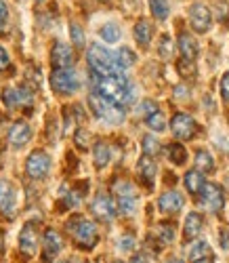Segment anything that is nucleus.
Instances as JSON below:
<instances>
[{
  "instance_id": "obj_48",
  "label": "nucleus",
  "mask_w": 229,
  "mask_h": 263,
  "mask_svg": "<svg viewBox=\"0 0 229 263\" xmlns=\"http://www.w3.org/2000/svg\"><path fill=\"white\" fill-rule=\"evenodd\" d=\"M194 263H213V261H211V257H208V259H200V261H194Z\"/></svg>"
},
{
  "instance_id": "obj_12",
  "label": "nucleus",
  "mask_w": 229,
  "mask_h": 263,
  "mask_svg": "<svg viewBox=\"0 0 229 263\" xmlns=\"http://www.w3.org/2000/svg\"><path fill=\"white\" fill-rule=\"evenodd\" d=\"M19 251L26 257H34L38 251V232L34 223H26L24 230L19 232Z\"/></svg>"
},
{
  "instance_id": "obj_47",
  "label": "nucleus",
  "mask_w": 229,
  "mask_h": 263,
  "mask_svg": "<svg viewBox=\"0 0 229 263\" xmlns=\"http://www.w3.org/2000/svg\"><path fill=\"white\" fill-rule=\"evenodd\" d=\"M130 263H145V259H143L141 255H135V257L130 259Z\"/></svg>"
},
{
  "instance_id": "obj_11",
  "label": "nucleus",
  "mask_w": 229,
  "mask_h": 263,
  "mask_svg": "<svg viewBox=\"0 0 229 263\" xmlns=\"http://www.w3.org/2000/svg\"><path fill=\"white\" fill-rule=\"evenodd\" d=\"M63 249V238L57 230H47L44 232V240H42V259L51 261L55 259Z\"/></svg>"
},
{
  "instance_id": "obj_41",
  "label": "nucleus",
  "mask_w": 229,
  "mask_h": 263,
  "mask_svg": "<svg viewBox=\"0 0 229 263\" xmlns=\"http://www.w3.org/2000/svg\"><path fill=\"white\" fill-rule=\"evenodd\" d=\"M221 97L229 103V72L223 74V78H221Z\"/></svg>"
},
{
  "instance_id": "obj_44",
  "label": "nucleus",
  "mask_w": 229,
  "mask_h": 263,
  "mask_svg": "<svg viewBox=\"0 0 229 263\" xmlns=\"http://www.w3.org/2000/svg\"><path fill=\"white\" fill-rule=\"evenodd\" d=\"M7 19H9V7H7L5 0H0V26H3Z\"/></svg>"
},
{
  "instance_id": "obj_8",
  "label": "nucleus",
  "mask_w": 229,
  "mask_h": 263,
  "mask_svg": "<svg viewBox=\"0 0 229 263\" xmlns=\"http://www.w3.org/2000/svg\"><path fill=\"white\" fill-rule=\"evenodd\" d=\"M200 204L208 213H219L225 204V194L217 183H206L200 192Z\"/></svg>"
},
{
  "instance_id": "obj_42",
  "label": "nucleus",
  "mask_w": 229,
  "mask_h": 263,
  "mask_svg": "<svg viewBox=\"0 0 229 263\" xmlns=\"http://www.w3.org/2000/svg\"><path fill=\"white\" fill-rule=\"evenodd\" d=\"M3 101L9 105V107H15V89L9 86V89L3 91Z\"/></svg>"
},
{
  "instance_id": "obj_1",
  "label": "nucleus",
  "mask_w": 229,
  "mask_h": 263,
  "mask_svg": "<svg viewBox=\"0 0 229 263\" xmlns=\"http://www.w3.org/2000/svg\"><path fill=\"white\" fill-rule=\"evenodd\" d=\"M95 91L113 101L116 105H128L135 99V86L122 76V74H113V76H97L95 74Z\"/></svg>"
},
{
  "instance_id": "obj_15",
  "label": "nucleus",
  "mask_w": 229,
  "mask_h": 263,
  "mask_svg": "<svg viewBox=\"0 0 229 263\" xmlns=\"http://www.w3.org/2000/svg\"><path fill=\"white\" fill-rule=\"evenodd\" d=\"M30 139H32V128H30V124H26V122H15V124L11 126V130H9V143H11L15 149L28 145Z\"/></svg>"
},
{
  "instance_id": "obj_13",
  "label": "nucleus",
  "mask_w": 229,
  "mask_h": 263,
  "mask_svg": "<svg viewBox=\"0 0 229 263\" xmlns=\"http://www.w3.org/2000/svg\"><path fill=\"white\" fill-rule=\"evenodd\" d=\"M15 204H17V196H15L13 185L7 179H0V213H5L7 217H13Z\"/></svg>"
},
{
  "instance_id": "obj_34",
  "label": "nucleus",
  "mask_w": 229,
  "mask_h": 263,
  "mask_svg": "<svg viewBox=\"0 0 229 263\" xmlns=\"http://www.w3.org/2000/svg\"><path fill=\"white\" fill-rule=\"evenodd\" d=\"M158 152H160V143H158V139H156L154 135H145V137H143V154L154 158Z\"/></svg>"
},
{
  "instance_id": "obj_35",
  "label": "nucleus",
  "mask_w": 229,
  "mask_h": 263,
  "mask_svg": "<svg viewBox=\"0 0 229 263\" xmlns=\"http://www.w3.org/2000/svg\"><path fill=\"white\" fill-rule=\"evenodd\" d=\"M177 70H179V74H181L183 78H189V76L196 74V65H194V61H189V59H181V61L177 63Z\"/></svg>"
},
{
  "instance_id": "obj_19",
  "label": "nucleus",
  "mask_w": 229,
  "mask_h": 263,
  "mask_svg": "<svg viewBox=\"0 0 229 263\" xmlns=\"http://www.w3.org/2000/svg\"><path fill=\"white\" fill-rule=\"evenodd\" d=\"M179 51H181L183 59L194 61L198 57V42L187 32H183V34H179Z\"/></svg>"
},
{
  "instance_id": "obj_43",
  "label": "nucleus",
  "mask_w": 229,
  "mask_h": 263,
  "mask_svg": "<svg viewBox=\"0 0 229 263\" xmlns=\"http://www.w3.org/2000/svg\"><path fill=\"white\" fill-rule=\"evenodd\" d=\"M5 68H9V53L3 45H0V70H5Z\"/></svg>"
},
{
  "instance_id": "obj_45",
  "label": "nucleus",
  "mask_w": 229,
  "mask_h": 263,
  "mask_svg": "<svg viewBox=\"0 0 229 263\" xmlns=\"http://www.w3.org/2000/svg\"><path fill=\"white\" fill-rule=\"evenodd\" d=\"M175 97H177V99H187V97H189L187 86H177V89H175Z\"/></svg>"
},
{
  "instance_id": "obj_16",
  "label": "nucleus",
  "mask_w": 229,
  "mask_h": 263,
  "mask_svg": "<svg viewBox=\"0 0 229 263\" xmlns=\"http://www.w3.org/2000/svg\"><path fill=\"white\" fill-rule=\"evenodd\" d=\"M158 209L164 215H175L183 209V196L179 192H164L158 200Z\"/></svg>"
},
{
  "instance_id": "obj_37",
  "label": "nucleus",
  "mask_w": 229,
  "mask_h": 263,
  "mask_svg": "<svg viewBox=\"0 0 229 263\" xmlns=\"http://www.w3.org/2000/svg\"><path fill=\"white\" fill-rule=\"evenodd\" d=\"M88 141H90V133L86 128H78L76 135H74V143L80 147V149H86L88 147Z\"/></svg>"
},
{
  "instance_id": "obj_9",
  "label": "nucleus",
  "mask_w": 229,
  "mask_h": 263,
  "mask_svg": "<svg viewBox=\"0 0 229 263\" xmlns=\"http://www.w3.org/2000/svg\"><path fill=\"white\" fill-rule=\"evenodd\" d=\"M189 24H192V28H194L196 32H200V34L208 32V30H211V24H213V13H211V9L206 7V5H202V3L192 5V9H189Z\"/></svg>"
},
{
  "instance_id": "obj_7",
  "label": "nucleus",
  "mask_w": 229,
  "mask_h": 263,
  "mask_svg": "<svg viewBox=\"0 0 229 263\" xmlns=\"http://www.w3.org/2000/svg\"><path fill=\"white\" fill-rule=\"evenodd\" d=\"M170 130H173V135H175L177 139L187 141V139H192V137L198 133V124H196V120H194L189 114L179 112V114H175L173 120H170Z\"/></svg>"
},
{
  "instance_id": "obj_49",
  "label": "nucleus",
  "mask_w": 229,
  "mask_h": 263,
  "mask_svg": "<svg viewBox=\"0 0 229 263\" xmlns=\"http://www.w3.org/2000/svg\"><path fill=\"white\" fill-rule=\"evenodd\" d=\"M168 263H183V261H179V259H170Z\"/></svg>"
},
{
  "instance_id": "obj_26",
  "label": "nucleus",
  "mask_w": 229,
  "mask_h": 263,
  "mask_svg": "<svg viewBox=\"0 0 229 263\" xmlns=\"http://www.w3.org/2000/svg\"><path fill=\"white\" fill-rule=\"evenodd\" d=\"M137 209V196L128 194V196H118V213L130 217Z\"/></svg>"
},
{
  "instance_id": "obj_24",
  "label": "nucleus",
  "mask_w": 229,
  "mask_h": 263,
  "mask_svg": "<svg viewBox=\"0 0 229 263\" xmlns=\"http://www.w3.org/2000/svg\"><path fill=\"white\" fill-rule=\"evenodd\" d=\"M113 57H116V63H118V68L124 70V68H130V65L137 61L135 53L128 49V47H120L116 53H113Z\"/></svg>"
},
{
  "instance_id": "obj_20",
  "label": "nucleus",
  "mask_w": 229,
  "mask_h": 263,
  "mask_svg": "<svg viewBox=\"0 0 229 263\" xmlns=\"http://www.w3.org/2000/svg\"><path fill=\"white\" fill-rule=\"evenodd\" d=\"M183 183H185V190L192 194V196H200V192L204 190L206 181L202 177L200 171H187L185 177H183Z\"/></svg>"
},
{
  "instance_id": "obj_38",
  "label": "nucleus",
  "mask_w": 229,
  "mask_h": 263,
  "mask_svg": "<svg viewBox=\"0 0 229 263\" xmlns=\"http://www.w3.org/2000/svg\"><path fill=\"white\" fill-rule=\"evenodd\" d=\"M160 55L166 57V59L173 55V40H170V36H162V38H160Z\"/></svg>"
},
{
  "instance_id": "obj_21",
  "label": "nucleus",
  "mask_w": 229,
  "mask_h": 263,
  "mask_svg": "<svg viewBox=\"0 0 229 263\" xmlns=\"http://www.w3.org/2000/svg\"><path fill=\"white\" fill-rule=\"evenodd\" d=\"M132 34H135V40L139 42L141 47H147L151 42V36H154V28H151V24L147 19H139L135 24V32Z\"/></svg>"
},
{
  "instance_id": "obj_27",
  "label": "nucleus",
  "mask_w": 229,
  "mask_h": 263,
  "mask_svg": "<svg viewBox=\"0 0 229 263\" xmlns=\"http://www.w3.org/2000/svg\"><path fill=\"white\" fill-rule=\"evenodd\" d=\"M196 166L204 173H213L215 171V160L206 149H198L196 152Z\"/></svg>"
},
{
  "instance_id": "obj_33",
  "label": "nucleus",
  "mask_w": 229,
  "mask_h": 263,
  "mask_svg": "<svg viewBox=\"0 0 229 263\" xmlns=\"http://www.w3.org/2000/svg\"><path fill=\"white\" fill-rule=\"evenodd\" d=\"M70 38H72V45L78 47V49H82V47L86 45L84 32H82V28H80L78 24H72V26H70Z\"/></svg>"
},
{
  "instance_id": "obj_31",
  "label": "nucleus",
  "mask_w": 229,
  "mask_h": 263,
  "mask_svg": "<svg viewBox=\"0 0 229 263\" xmlns=\"http://www.w3.org/2000/svg\"><path fill=\"white\" fill-rule=\"evenodd\" d=\"M99 34H101V38H103L105 42H118V40H120V28H118L116 24H105V26L99 30Z\"/></svg>"
},
{
  "instance_id": "obj_3",
  "label": "nucleus",
  "mask_w": 229,
  "mask_h": 263,
  "mask_svg": "<svg viewBox=\"0 0 229 263\" xmlns=\"http://www.w3.org/2000/svg\"><path fill=\"white\" fill-rule=\"evenodd\" d=\"M67 232L72 234L74 242L80 247V249H93L97 245V226L90 221V219H84V217H74L67 221Z\"/></svg>"
},
{
  "instance_id": "obj_28",
  "label": "nucleus",
  "mask_w": 229,
  "mask_h": 263,
  "mask_svg": "<svg viewBox=\"0 0 229 263\" xmlns=\"http://www.w3.org/2000/svg\"><path fill=\"white\" fill-rule=\"evenodd\" d=\"M32 103H34V95H32V91L30 89H26V86H17L15 89V105H19V107H32Z\"/></svg>"
},
{
  "instance_id": "obj_2",
  "label": "nucleus",
  "mask_w": 229,
  "mask_h": 263,
  "mask_svg": "<svg viewBox=\"0 0 229 263\" xmlns=\"http://www.w3.org/2000/svg\"><path fill=\"white\" fill-rule=\"evenodd\" d=\"M88 65H90V70H93V74H97V76L120 74V68H118L113 53H109L101 45H90V49H88Z\"/></svg>"
},
{
  "instance_id": "obj_36",
  "label": "nucleus",
  "mask_w": 229,
  "mask_h": 263,
  "mask_svg": "<svg viewBox=\"0 0 229 263\" xmlns=\"http://www.w3.org/2000/svg\"><path fill=\"white\" fill-rule=\"evenodd\" d=\"M137 112H139V116H143V118H149L151 114H156V112H158V105H156L151 99H145V101H141V103H139V107H137Z\"/></svg>"
},
{
  "instance_id": "obj_18",
  "label": "nucleus",
  "mask_w": 229,
  "mask_h": 263,
  "mask_svg": "<svg viewBox=\"0 0 229 263\" xmlns=\"http://www.w3.org/2000/svg\"><path fill=\"white\" fill-rule=\"evenodd\" d=\"M204 228V219L200 213H189L187 219H185V226H183V236L185 240H194Z\"/></svg>"
},
{
  "instance_id": "obj_10",
  "label": "nucleus",
  "mask_w": 229,
  "mask_h": 263,
  "mask_svg": "<svg viewBox=\"0 0 229 263\" xmlns=\"http://www.w3.org/2000/svg\"><path fill=\"white\" fill-rule=\"evenodd\" d=\"M90 211H93V215H95L97 219H101V221H111V219L116 217V213H118V206L113 204L111 196H107V194H97L95 200H93V204H90Z\"/></svg>"
},
{
  "instance_id": "obj_23",
  "label": "nucleus",
  "mask_w": 229,
  "mask_h": 263,
  "mask_svg": "<svg viewBox=\"0 0 229 263\" xmlns=\"http://www.w3.org/2000/svg\"><path fill=\"white\" fill-rule=\"evenodd\" d=\"M154 234H156L158 240H162L164 245H170L173 240H175V223H170V221L158 223L156 230H154Z\"/></svg>"
},
{
  "instance_id": "obj_51",
  "label": "nucleus",
  "mask_w": 229,
  "mask_h": 263,
  "mask_svg": "<svg viewBox=\"0 0 229 263\" xmlns=\"http://www.w3.org/2000/svg\"><path fill=\"white\" fill-rule=\"evenodd\" d=\"M38 3H42V0H38Z\"/></svg>"
},
{
  "instance_id": "obj_17",
  "label": "nucleus",
  "mask_w": 229,
  "mask_h": 263,
  "mask_svg": "<svg viewBox=\"0 0 229 263\" xmlns=\"http://www.w3.org/2000/svg\"><path fill=\"white\" fill-rule=\"evenodd\" d=\"M156 162H154V158L151 156H141L139 158V162H137V173H139V177L143 179V183L145 185H154V177H156Z\"/></svg>"
},
{
  "instance_id": "obj_32",
  "label": "nucleus",
  "mask_w": 229,
  "mask_h": 263,
  "mask_svg": "<svg viewBox=\"0 0 229 263\" xmlns=\"http://www.w3.org/2000/svg\"><path fill=\"white\" fill-rule=\"evenodd\" d=\"M145 122H147V126L149 128H154V130H158V133H162V130H166V118H164V114L158 112L156 114H151L149 118H145Z\"/></svg>"
},
{
  "instance_id": "obj_30",
  "label": "nucleus",
  "mask_w": 229,
  "mask_h": 263,
  "mask_svg": "<svg viewBox=\"0 0 229 263\" xmlns=\"http://www.w3.org/2000/svg\"><path fill=\"white\" fill-rule=\"evenodd\" d=\"M149 9H151V13H154L156 19H166L168 17V11H170L166 0H149Z\"/></svg>"
},
{
  "instance_id": "obj_46",
  "label": "nucleus",
  "mask_w": 229,
  "mask_h": 263,
  "mask_svg": "<svg viewBox=\"0 0 229 263\" xmlns=\"http://www.w3.org/2000/svg\"><path fill=\"white\" fill-rule=\"evenodd\" d=\"M219 242H221L223 249H229V232H227V230H221V234H219Z\"/></svg>"
},
{
  "instance_id": "obj_4",
  "label": "nucleus",
  "mask_w": 229,
  "mask_h": 263,
  "mask_svg": "<svg viewBox=\"0 0 229 263\" xmlns=\"http://www.w3.org/2000/svg\"><path fill=\"white\" fill-rule=\"evenodd\" d=\"M88 105L90 109H93V114L99 118V120H105V122H122L124 120V112H122V107L116 105L113 101H109L107 97H103L101 93L93 91L88 95Z\"/></svg>"
},
{
  "instance_id": "obj_50",
  "label": "nucleus",
  "mask_w": 229,
  "mask_h": 263,
  "mask_svg": "<svg viewBox=\"0 0 229 263\" xmlns=\"http://www.w3.org/2000/svg\"><path fill=\"white\" fill-rule=\"evenodd\" d=\"M61 263H70V261H61Z\"/></svg>"
},
{
  "instance_id": "obj_6",
  "label": "nucleus",
  "mask_w": 229,
  "mask_h": 263,
  "mask_svg": "<svg viewBox=\"0 0 229 263\" xmlns=\"http://www.w3.org/2000/svg\"><path fill=\"white\" fill-rule=\"evenodd\" d=\"M49 171H51V156L47 154V152L36 149V152H32V154L28 156V162H26L28 177L42 179V177H47V175H49Z\"/></svg>"
},
{
  "instance_id": "obj_22",
  "label": "nucleus",
  "mask_w": 229,
  "mask_h": 263,
  "mask_svg": "<svg viewBox=\"0 0 229 263\" xmlns=\"http://www.w3.org/2000/svg\"><path fill=\"white\" fill-rule=\"evenodd\" d=\"M93 156H95V166L97 168H103L109 164L111 160V152H109V145L105 141H97L95 147H93Z\"/></svg>"
},
{
  "instance_id": "obj_14",
  "label": "nucleus",
  "mask_w": 229,
  "mask_h": 263,
  "mask_svg": "<svg viewBox=\"0 0 229 263\" xmlns=\"http://www.w3.org/2000/svg\"><path fill=\"white\" fill-rule=\"evenodd\" d=\"M74 51L70 45H65V42H57L51 51V61L55 68H72L74 65Z\"/></svg>"
},
{
  "instance_id": "obj_25",
  "label": "nucleus",
  "mask_w": 229,
  "mask_h": 263,
  "mask_svg": "<svg viewBox=\"0 0 229 263\" xmlns=\"http://www.w3.org/2000/svg\"><path fill=\"white\" fill-rule=\"evenodd\" d=\"M166 154H168L170 162H175V164H185V160H187V152L181 143H168Z\"/></svg>"
},
{
  "instance_id": "obj_29",
  "label": "nucleus",
  "mask_w": 229,
  "mask_h": 263,
  "mask_svg": "<svg viewBox=\"0 0 229 263\" xmlns=\"http://www.w3.org/2000/svg\"><path fill=\"white\" fill-rule=\"evenodd\" d=\"M213 255V251H211V247H208V242H196L194 247H192V251H189V259L192 261H200V259H208Z\"/></svg>"
},
{
  "instance_id": "obj_40",
  "label": "nucleus",
  "mask_w": 229,
  "mask_h": 263,
  "mask_svg": "<svg viewBox=\"0 0 229 263\" xmlns=\"http://www.w3.org/2000/svg\"><path fill=\"white\" fill-rule=\"evenodd\" d=\"M132 247H135V238H132V236H122V238L118 240V249L124 251V253L132 251Z\"/></svg>"
},
{
  "instance_id": "obj_5",
  "label": "nucleus",
  "mask_w": 229,
  "mask_h": 263,
  "mask_svg": "<svg viewBox=\"0 0 229 263\" xmlns=\"http://www.w3.org/2000/svg\"><path fill=\"white\" fill-rule=\"evenodd\" d=\"M80 80L72 68H55L51 72V89L59 95H72L78 91Z\"/></svg>"
},
{
  "instance_id": "obj_39",
  "label": "nucleus",
  "mask_w": 229,
  "mask_h": 263,
  "mask_svg": "<svg viewBox=\"0 0 229 263\" xmlns=\"http://www.w3.org/2000/svg\"><path fill=\"white\" fill-rule=\"evenodd\" d=\"M217 17L221 24L229 21V3H217Z\"/></svg>"
}]
</instances>
